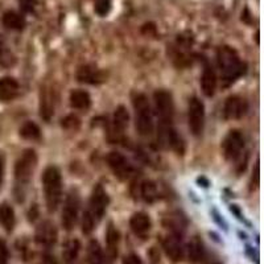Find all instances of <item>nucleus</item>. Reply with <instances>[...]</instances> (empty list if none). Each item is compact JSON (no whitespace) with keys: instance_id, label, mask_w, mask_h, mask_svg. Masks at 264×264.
<instances>
[{"instance_id":"nucleus-1","label":"nucleus","mask_w":264,"mask_h":264,"mask_svg":"<svg viewBox=\"0 0 264 264\" xmlns=\"http://www.w3.org/2000/svg\"><path fill=\"white\" fill-rule=\"evenodd\" d=\"M108 206V195L102 185H97L93 189L90 201L87 205L86 212L84 213V218H82V233L89 235L94 231L97 225L101 222L103 218L104 213L107 210Z\"/></svg>"},{"instance_id":"nucleus-2","label":"nucleus","mask_w":264,"mask_h":264,"mask_svg":"<svg viewBox=\"0 0 264 264\" xmlns=\"http://www.w3.org/2000/svg\"><path fill=\"white\" fill-rule=\"evenodd\" d=\"M217 62L221 70L223 85L229 86L246 72V65L238 56V53L230 46H221L217 52Z\"/></svg>"},{"instance_id":"nucleus-3","label":"nucleus","mask_w":264,"mask_h":264,"mask_svg":"<svg viewBox=\"0 0 264 264\" xmlns=\"http://www.w3.org/2000/svg\"><path fill=\"white\" fill-rule=\"evenodd\" d=\"M37 156L33 150H25L19 157L15 165V191L19 201L24 200L25 191L28 189L29 182L35 172Z\"/></svg>"},{"instance_id":"nucleus-4","label":"nucleus","mask_w":264,"mask_h":264,"mask_svg":"<svg viewBox=\"0 0 264 264\" xmlns=\"http://www.w3.org/2000/svg\"><path fill=\"white\" fill-rule=\"evenodd\" d=\"M42 185L48 210L50 213L56 212L62 200V177L56 167L46 168L42 176Z\"/></svg>"},{"instance_id":"nucleus-5","label":"nucleus","mask_w":264,"mask_h":264,"mask_svg":"<svg viewBox=\"0 0 264 264\" xmlns=\"http://www.w3.org/2000/svg\"><path fill=\"white\" fill-rule=\"evenodd\" d=\"M136 128L142 136H151L153 132V118L151 104L144 94H138L134 98Z\"/></svg>"},{"instance_id":"nucleus-6","label":"nucleus","mask_w":264,"mask_h":264,"mask_svg":"<svg viewBox=\"0 0 264 264\" xmlns=\"http://www.w3.org/2000/svg\"><path fill=\"white\" fill-rule=\"evenodd\" d=\"M155 107H156L157 118L160 120L161 129L173 127L174 106L172 95L165 90H157L155 94Z\"/></svg>"},{"instance_id":"nucleus-7","label":"nucleus","mask_w":264,"mask_h":264,"mask_svg":"<svg viewBox=\"0 0 264 264\" xmlns=\"http://www.w3.org/2000/svg\"><path fill=\"white\" fill-rule=\"evenodd\" d=\"M78 213H80V195L76 190H72L66 197L61 214V223L66 231H72L74 229L78 219Z\"/></svg>"},{"instance_id":"nucleus-8","label":"nucleus","mask_w":264,"mask_h":264,"mask_svg":"<svg viewBox=\"0 0 264 264\" xmlns=\"http://www.w3.org/2000/svg\"><path fill=\"white\" fill-rule=\"evenodd\" d=\"M189 128L194 136H200L205 125V106L198 98H191L188 106Z\"/></svg>"},{"instance_id":"nucleus-9","label":"nucleus","mask_w":264,"mask_h":264,"mask_svg":"<svg viewBox=\"0 0 264 264\" xmlns=\"http://www.w3.org/2000/svg\"><path fill=\"white\" fill-rule=\"evenodd\" d=\"M244 148V136L238 129H233L223 140V155L229 161L238 160Z\"/></svg>"},{"instance_id":"nucleus-10","label":"nucleus","mask_w":264,"mask_h":264,"mask_svg":"<svg viewBox=\"0 0 264 264\" xmlns=\"http://www.w3.org/2000/svg\"><path fill=\"white\" fill-rule=\"evenodd\" d=\"M108 167L111 168L112 173L115 174V177H118L119 180L127 181L134 176V167L129 163L122 153L119 152H111L107 156Z\"/></svg>"},{"instance_id":"nucleus-11","label":"nucleus","mask_w":264,"mask_h":264,"mask_svg":"<svg viewBox=\"0 0 264 264\" xmlns=\"http://www.w3.org/2000/svg\"><path fill=\"white\" fill-rule=\"evenodd\" d=\"M58 238V233H57L56 226L49 221H44L37 226L35 233V240L36 243L40 244L42 247L50 248L54 246Z\"/></svg>"},{"instance_id":"nucleus-12","label":"nucleus","mask_w":264,"mask_h":264,"mask_svg":"<svg viewBox=\"0 0 264 264\" xmlns=\"http://www.w3.org/2000/svg\"><path fill=\"white\" fill-rule=\"evenodd\" d=\"M163 248L165 255L174 263H178L184 259L185 248L181 243V236L174 235L172 233L165 235L163 238Z\"/></svg>"},{"instance_id":"nucleus-13","label":"nucleus","mask_w":264,"mask_h":264,"mask_svg":"<svg viewBox=\"0 0 264 264\" xmlns=\"http://www.w3.org/2000/svg\"><path fill=\"white\" fill-rule=\"evenodd\" d=\"M56 110V94L52 87L45 85L40 93V116L49 122Z\"/></svg>"},{"instance_id":"nucleus-14","label":"nucleus","mask_w":264,"mask_h":264,"mask_svg":"<svg viewBox=\"0 0 264 264\" xmlns=\"http://www.w3.org/2000/svg\"><path fill=\"white\" fill-rule=\"evenodd\" d=\"M248 111V104L246 99L238 95L227 98L223 107V115L226 119H240L243 118L246 112Z\"/></svg>"},{"instance_id":"nucleus-15","label":"nucleus","mask_w":264,"mask_h":264,"mask_svg":"<svg viewBox=\"0 0 264 264\" xmlns=\"http://www.w3.org/2000/svg\"><path fill=\"white\" fill-rule=\"evenodd\" d=\"M77 80L87 85H99L104 82L106 76L101 69L94 65H84L77 70Z\"/></svg>"},{"instance_id":"nucleus-16","label":"nucleus","mask_w":264,"mask_h":264,"mask_svg":"<svg viewBox=\"0 0 264 264\" xmlns=\"http://www.w3.org/2000/svg\"><path fill=\"white\" fill-rule=\"evenodd\" d=\"M129 227H131L132 233L135 234L138 238L146 239L150 234L151 227H152L150 216L143 212L135 213L129 219Z\"/></svg>"},{"instance_id":"nucleus-17","label":"nucleus","mask_w":264,"mask_h":264,"mask_svg":"<svg viewBox=\"0 0 264 264\" xmlns=\"http://www.w3.org/2000/svg\"><path fill=\"white\" fill-rule=\"evenodd\" d=\"M201 87L206 97H213L217 90V76L213 66L209 62L205 63L201 76Z\"/></svg>"},{"instance_id":"nucleus-18","label":"nucleus","mask_w":264,"mask_h":264,"mask_svg":"<svg viewBox=\"0 0 264 264\" xmlns=\"http://www.w3.org/2000/svg\"><path fill=\"white\" fill-rule=\"evenodd\" d=\"M19 93H20V86H19L18 81L11 77H4L0 80V101H14Z\"/></svg>"},{"instance_id":"nucleus-19","label":"nucleus","mask_w":264,"mask_h":264,"mask_svg":"<svg viewBox=\"0 0 264 264\" xmlns=\"http://www.w3.org/2000/svg\"><path fill=\"white\" fill-rule=\"evenodd\" d=\"M186 225H188L186 219L182 216H180L178 213L169 214V216L164 218V226L169 230V233L174 234V235H182L185 233V230H186Z\"/></svg>"},{"instance_id":"nucleus-20","label":"nucleus","mask_w":264,"mask_h":264,"mask_svg":"<svg viewBox=\"0 0 264 264\" xmlns=\"http://www.w3.org/2000/svg\"><path fill=\"white\" fill-rule=\"evenodd\" d=\"M128 111L125 110V107L119 106L114 112V118H112V134L116 138L123 135V132L125 131L127 125H128Z\"/></svg>"},{"instance_id":"nucleus-21","label":"nucleus","mask_w":264,"mask_h":264,"mask_svg":"<svg viewBox=\"0 0 264 264\" xmlns=\"http://www.w3.org/2000/svg\"><path fill=\"white\" fill-rule=\"evenodd\" d=\"M119 242H120V234L114 225H110L106 233V244H107V255L110 260H114L118 256Z\"/></svg>"},{"instance_id":"nucleus-22","label":"nucleus","mask_w":264,"mask_h":264,"mask_svg":"<svg viewBox=\"0 0 264 264\" xmlns=\"http://www.w3.org/2000/svg\"><path fill=\"white\" fill-rule=\"evenodd\" d=\"M188 257L191 263H200L205 259V246L198 236H193L188 243Z\"/></svg>"},{"instance_id":"nucleus-23","label":"nucleus","mask_w":264,"mask_h":264,"mask_svg":"<svg viewBox=\"0 0 264 264\" xmlns=\"http://www.w3.org/2000/svg\"><path fill=\"white\" fill-rule=\"evenodd\" d=\"M81 251V243L78 239H69L65 242L62 248V260L63 264H74L78 259Z\"/></svg>"},{"instance_id":"nucleus-24","label":"nucleus","mask_w":264,"mask_h":264,"mask_svg":"<svg viewBox=\"0 0 264 264\" xmlns=\"http://www.w3.org/2000/svg\"><path fill=\"white\" fill-rule=\"evenodd\" d=\"M70 104L76 110L86 111L91 104V98L89 93L85 90H73L70 93Z\"/></svg>"},{"instance_id":"nucleus-25","label":"nucleus","mask_w":264,"mask_h":264,"mask_svg":"<svg viewBox=\"0 0 264 264\" xmlns=\"http://www.w3.org/2000/svg\"><path fill=\"white\" fill-rule=\"evenodd\" d=\"M3 24L6 28L12 31H21L25 27V19L21 14L15 11H8L3 15Z\"/></svg>"},{"instance_id":"nucleus-26","label":"nucleus","mask_w":264,"mask_h":264,"mask_svg":"<svg viewBox=\"0 0 264 264\" xmlns=\"http://www.w3.org/2000/svg\"><path fill=\"white\" fill-rule=\"evenodd\" d=\"M0 223L7 233H12L16 223V217H15V210L8 204H3L0 206Z\"/></svg>"},{"instance_id":"nucleus-27","label":"nucleus","mask_w":264,"mask_h":264,"mask_svg":"<svg viewBox=\"0 0 264 264\" xmlns=\"http://www.w3.org/2000/svg\"><path fill=\"white\" fill-rule=\"evenodd\" d=\"M87 263L90 264H108L107 259L104 257L103 251L97 240H90L87 246Z\"/></svg>"},{"instance_id":"nucleus-28","label":"nucleus","mask_w":264,"mask_h":264,"mask_svg":"<svg viewBox=\"0 0 264 264\" xmlns=\"http://www.w3.org/2000/svg\"><path fill=\"white\" fill-rule=\"evenodd\" d=\"M140 197L148 204H152L159 197V191H157V186L153 181L146 180L140 184Z\"/></svg>"},{"instance_id":"nucleus-29","label":"nucleus","mask_w":264,"mask_h":264,"mask_svg":"<svg viewBox=\"0 0 264 264\" xmlns=\"http://www.w3.org/2000/svg\"><path fill=\"white\" fill-rule=\"evenodd\" d=\"M20 136L25 140H38L41 138V131L38 128V125L33 122H27L21 125Z\"/></svg>"},{"instance_id":"nucleus-30","label":"nucleus","mask_w":264,"mask_h":264,"mask_svg":"<svg viewBox=\"0 0 264 264\" xmlns=\"http://www.w3.org/2000/svg\"><path fill=\"white\" fill-rule=\"evenodd\" d=\"M14 62H15V57L12 56V53L8 50L7 46L3 45V44L0 42V66L7 68V66L14 65Z\"/></svg>"},{"instance_id":"nucleus-31","label":"nucleus","mask_w":264,"mask_h":264,"mask_svg":"<svg viewBox=\"0 0 264 264\" xmlns=\"http://www.w3.org/2000/svg\"><path fill=\"white\" fill-rule=\"evenodd\" d=\"M112 0H94V11L99 16H106L111 10Z\"/></svg>"},{"instance_id":"nucleus-32","label":"nucleus","mask_w":264,"mask_h":264,"mask_svg":"<svg viewBox=\"0 0 264 264\" xmlns=\"http://www.w3.org/2000/svg\"><path fill=\"white\" fill-rule=\"evenodd\" d=\"M80 124V119L77 118V116H74V115H69V116H66L65 119H62V127L66 129H70V131L78 129Z\"/></svg>"},{"instance_id":"nucleus-33","label":"nucleus","mask_w":264,"mask_h":264,"mask_svg":"<svg viewBox=\"0 0 264 264\" xmlns=\"http://www.w3.org/2000/svg\"><path fill=\"white\" fill-rule=\"evenodd\" d=\"M19 6H20L21 11L25 14H31L33 12L37 6V0H18Z\"/></svg>"},{"instance_id":"nucleus-34","label":"nucleus","mask_w":264,"mask_h":264,"mask_svg":"<svg viewBox=\"0 0 264 264\" xmlns=\"http://www.w3.org/2000/svg\"><path fill=\"white\" fill-rule=\"evenodd\" d=\"M148 260H150V264H160V251H159L156 246L151 247L150 251H148Z\"/></svg>"},{"instance_id":"nucleus-35","label":"nucleus","mask_w":264,"mask_h":264,"mask_svg":"<svg viewBox=\"0 0 264 264\" xmlns=\"http://www.w3.org/2000/svg\"><path fill=\"white\" fill-rule=\"evenodd\" d=\"M122 264H143V261H142V259H140L139 255L128 254L123 257Z\"/></svg>"},{"instance_id":"nucleus-36","label":"nucleus","mask_w":264,"mask_h":264,"mask_svg":"<svg viewBox=\"0 0 264 264\" xmlns=\"http://www.w3.org/2000/svg\"><path fill=\"white\" fill-rule=\"evenodd\" d=\"M8 261V250L4 242L0 240V264H7Z\"/></svg>"},{"instance_id":"nucleus-37","label":"nucleus","mask_w":264,"mask_h":264,"mask_svg":"<svg viewBox=\"0 0 264 264\" xmlns=\"http://www.w3.org/2000/svg\"><path fill=\"white\" fill-rule=\"evenodd\" d=\"M246 254L248 255V256H250L251 260L255 261V264H259V255H257V252L254 250V248H252V247L247 246Z\"/></svg>"},{"instance_id":"nucleus-38","label":"nucleus","mask_w":264,"mask_h":264,"mask_svg":"<svg viewBox=\"0 0 264 264\" xmlns=\"http://www.w3.org/2000/svg\"><path fill=\"white\" fill-rule=\"evenodd\" d=\"M41 264H58V263H57L56 257L53 256V255L45 254L44 255V257H42Z\"/></svg>"},{"instance_id":"nucleus-39","label":"nucleus","mask_w":264,"mask_h":264,"mask_svg":"<svg viewBox=\"0 0 264 264\" xmlns=\"http://www.w3.org/2000/svg\"><path fill=\"white\" fill-rule=\"evenodd\" d=\"M4 174V159L3 156H0V186H2V181H3Z\"/></svg>"},{"instance_id":"nucleus-40","label":"nucleus","mask_w":264,"mask_h":264,"mask_svg":"<svg viewBox=\"0 0 264 264\" xmlns=\"http://www.w3.org/2000/svg\"><path fill=\"white\" fill-rule=\"evenodd\" d=\"M85 264H90V263H87V261H86V263H85Z\"/></svg>"}]
</instances>
